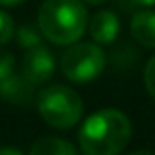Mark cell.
Wrapping results in <instances>:
<instances>
[{
  "label": "cell",
  "instance_id": "obj_18",
  "mask_svg": "<svg viewBox=\"0 0 155 155\" xmlns=\"http://www.w3.org/2000/svg\"><path fill=\"white\" fill-rule=\"evenodd\" d=\"M86 4H90V6H101V4H105L107 0H84Z\"/></svg>",
  "mask_w": 155,
  "mask_h": 155
},
{
  "label": "cell",
  "instance_id": "obj_7",
  "mask_svg": "<svg viewBox=\"0 0 155 155\" xmlns=\"http://www.w3.org/2000/svg\"><path fill=\"white\" fill-rule=\"evenodd\" d=\"M0 97L12 105H30L34 101V84L22 74H10L0 80Z\"/></svg>",
  "mask_w": 155,
  "mask_h": 155
},
{
  "label": "cell",
  "instance_id": "obj_8",
  "mask_svg": "<svg viewBox=\"0 0 155 155\" xmlns=\"http://www.w3.org/2000/svg\"><path fill=\"white\" fill-rule=\"evenodd\" d=\"M129 32L137 44L143 48H155V10H139L133 14Z\"/></svg>",
  "mask_w": 155,
  "mask_h": 155
},
{
  "label": "cell",
  "instance_id": "obj_17",
  "mask_svg": "<svg viewBox=\"0 0 155 155\" xmlns=\"http://www.w3.org/2000/svg\"><path fill=\"white\" fill-rule=\"evenodd\" d=\"M127 155H155V153L149 149H135V151H129Z\"/></svg>",
  "mask_w": 155,
  "mask_h": 155
},
{
  "label": "cell",
  "instance_id": "obj_5",
  "mask_svg": "<svg viewBox=\"0 0 155 155\" xmlns=\"http://www.w3.org/2000/svg\"><path fill=\"white\" fill-rule=\"evenodd\" d=\"M56 72V58L46 46H36V48H30L26 50L22 58V76L26 80L34 84V86H40L46 84L54 76Z\"/></svg>",
  "mask_w": 155,
  "mask_h": 155
},
{
  "label": "cell",
  "instance_id": "obj_10",
  "mask_svg": "<svg viewBox=\"0 0 155 155\" xmlns=\"http://www.w3.org/2000/svg\"><path fill=\"white\" fill-rule=\"evenodd\" d=\"M42 32L40 28L34 26V24H22V26L16 30V40H18L20 48L24 50H30V48H36L42 44Z\"/></svg>",
  "mask_w": 155,
  "mask_h": 155
},
{
  "label": "cell",
  "instance_id": "obj_1",
  "mask_svg": "<svg viewBox=\"0 0 155 155\" xmlns=\"http://www.w3.org/2000/svg\"><path fill=\"white\" fill-rule=\"evenodd\" d=\"M131 121L123 111L105 107L87 115L78 131L84 155H119L131 139Z\"/></svg>",
  "mask_w": 155,
  "mask_h": 155
},
{
  "label": "cell",
  "instance_id": "obj_15",
  "mask_svg": "<svg viewBox=\"0 0 155 155\" xmlns=\"http://www.w3.org/2000/svg\"><path fill=\"white\" fill-rule=\"evenodd\" d=\"M26 0H0V6H4V8H14V6H20L24 4Z\"/></svg>",
  "mask_w": 155,
  "mask_h": 155
},
{
  "label": "cell",
  "instance_id": "obj_12",
  "mask_svg": "<svg viewBox=\"0 0 155 155\" xmlns=\"http://www.w3.org/2000/svg\"><path fill=\"white\" fill-rule=\"evenodd\" d=\"M14 68H16L14 54L8 50H0V80H4L10 74H14Z\"/></svg>",
  "mask_w": 155,
  "mask_h": 155
},
{
  "label": "cell",
  "instance_id": "obj_14",
  "mask_svg": "<svg viewBox=\"0 0 155 155\" xmlns=\"http://www.w3.org/2000/svg\"><path fill=\"white\" fill-rule=\"evenodd\" d=\"M0 155H24L18 147H12V145H4L0 147Z\"/></svg>",
  "mask_w": 155,
  "mask_h": 155
},
{
  "label": "cell",
  "instance_id": "obj_4",
  "mask_svg": "<svg viewBox=\"0 0 155 155\" xmlns=\"http://www.w3.org/2000/svg\"><path fill=\"white\" fill-rule=\"evenodd\" d=\"M107 56L96 42H76L70 44L62 54V74L74 84H90L104 74Z\"/></svg>",
  "mask_w": 155,
  "mask_h": 155
},
{
  "label": "cell",
  "instance_id": "obj_2",
  "mask_svg": "<svg viewBox=\"0 0 155 155\" xmlns=\"http://www.w3.org/2000/svg\"><path fill=\"white\" fill-rule=\"evenodd\" d=\"M90 14L82 0H44L38 10V28L42 36L56 46L80 42L86 34Z\"/></svg>",
  "mask_w": 155,
  "mask_h": 155
},
{
  "label": "cell",
  "instance_id": "obj_11",
  "mask_svg": "<svg viewBox=\"0 0 155 155\" xmlns=\"http://www.w3.org/2000/svg\"><path fill=\"white\" fill-rule=\"evenodd\" d=\"M16 34V26H14V20L8 12L0 8V46H6Z\"/></svg>",
  "mask_w": 155,
  "mask_h": 155
},
{
  "label": "cell",
  "instance_id": "obj_6",
  "mask_svg": "<svg viewBox=\"0 0 155 155\" xmlns=\"http://www.w3.org/2000/svg\"><path fill=\"white\" fill-rule=\"evenodd\" d=\"M119 30H121L119 18L111 10H100L87 22V32H90L91 40L100 46L114 44L119 36Z\"/></svg>",
  "mask_w": 155,
  "mask_h": 155
},
{
  "label": "cell",
  "instance_id": "obj_3",
  "mask_svg": "<svg viewBox=\"0 0 155 155\" xmlns=\"http://www.w3.org/2000/svg\"><path fill=\"white\" fill-rule=\"evenodd\" d=\"M36 107L44 123L54 129H72L82 121L84 101L74 87L54 84L38 94Z\"/></svg>",
  "mask_w": 155,
  "mask_h": 155
},
{
  "label": "cell",
  "instance_id": "obj_16",
  "mask_svg": "<svg viewBox=\"0 0 155 155\" xmlns=\"http://www.w3.org/2000/svg\"><path fill=\"white\" fill-rule=\"evenodd\" d=\"M131 4L135 6H145V8H149V6H155V0H129Z\"/></svg>",
  "mask_w": 155,
  "mask_h": 155
},
{
  "label": "cell",
  "instance_id": "obj_9",
  "mask_svg": "<svg viewBox=\"0 0 155 155\" xmlns=\"http://www.w3.org/2000/svg\"><path fill=\"white\" fill-rule=\"evenodd\" d=\"M30 155H80L74 143H70L68 139L54 135L40 137L32 143L30 147Z\"/></svg>",
  "mask_w": 155,
  "mask_h": 155
},
{
  "label": "cell",
  "instance_id": "obj_13",
  "mask_svg": "<svg viewBox=\"0 0 155 155\" xmlns=\"http://www.w3.org/2000/svg\"><path fill=\"white\" fill-rule=\"evenodd\" d=\"M143 84H145L147 94L155 100V56H151L149 62L145 64V70H143Z\"/></svg>",
  "mask_w": 155,
  "mask_h": 155
}]
</instances>
